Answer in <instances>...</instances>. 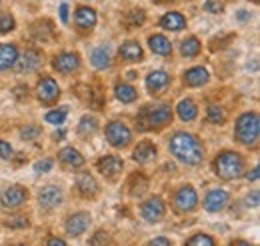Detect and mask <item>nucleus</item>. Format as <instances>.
I'll use <instances>...</instances> for the list:
<instances>
[{"label": "nucleus", "mask_w": 260, "mask_h": 246, "mask_svg": "<svg viewBox=\"0 0 260 246\" xmlns=\"http://www.w3.org/2000/svg\"><path fill=\"white\" fill-rule=\"evenodd\" d=\"M52 66H54L58 72H62V74H70V72L78 70V66H80V56H78L76 52H62L60 56H56V58L52 60Z\"/></svg>", "instance_id": "nucleus-13"}, {"label": "nucleus", "mask_w": 260, "mask_h": 246, "mask_svg": "<svg viewBox=\"0 0 260 246\" xmlns=\"http://www.w3.org/2000/svg\"><path fill=\"white\" fill-rule=\"evenodd\" d=\"M4 224L8 228H26L28 226V220H26V216H10Z\"/></svg>", "instance_id": "nucleus-35"}, {"label": "nucleus", "mask_w": 260, "mask_h": 246, "mask_svg": "<svg viewBox=\"0 0 260 246\" xmlns=\"http://www.w3.org/2000/svg\"><path fill=\"white\" fill-rule=\"evenodd\" d=\"M120 58H124V60L128 62H138L142 60V46L136 42V40H128V42H124L122 46H120Z\"/></svg>", "instance_id": "nucleus-23"}, {"label": "nucleus", "mask_w": 260, "mask_h": 246, "mask_svg": "<svg viewBox=\"0 0 260 246\" xmlns=\"http://www.w3.org/2000/svg\"><path fill=\"white\" fill-rule=\"evenodd\" d=\"M186 244H188V246H194V244L214 246L216 242H214L210 236H206V234H196V236H192V238H188V240H186Z\"/></svg>", "instance_id": "nucleus-36"}, {"label": "nucleus", "mask_w": 260, "mask_h": 246, "mask_svg": "<svg viewBox=\"0 0 260 246\" xmlns=\"http://www.w3.org/2000/svg\"><path fill=\"white\" fill-rule=\"evenodd\" d=\"M54 138H56V140H62V138H64V130H58V132H54Z\"/></svg>", "instance_id": "nucleus-51"}, {"label": "nucleus", "mask_w": 260, "mask_h": 246, "mask_svg": "<svg viewBox=\"0 0 260 246\" xmlns=\"http://www.w3.org/2000/svg\"><path fill=\"white\" fill-rule=\"evenodd\" d=\"M164 212H166L164 202L158 196H154V198H150L142 204V218L148 220V222H158L164 216Z\"/></svg>", "instance_id": "nucleus-14"}, {"label": "nucleus", "mask_w": 260, "mask_h": 246, "mask_svg": "<svg viewBox=\"0 0 260 246\" xmlns=\"http://www.w3.org/2000/svg\"><path fill=\"white\" fill-rule=\"evenodd\" d=\"M132 158L136 160V162H140V164H146V162H150V160H154L156 158V146L152 144V142H140L136 148H134V154H132Z\"/></svg>", "instance_id": "nucleus-20"}, {"label": "nucleus", "mask_w": 260, "mask_h": 246, "mask_svg": "<svg viewBox=\"0 0 260 246\" xmlns=\"http://www.w3.org/2000/svg\"><path fill=\"white\" fill-rule=\"evenodd\" d=\"M148 244L150 246H170V240H168V238H152Z\"/></svg>", "instance_id": "nucleus-45"}, {"label": "nucleus", "mask_w": 260, "mask_h": 246, "mask_svg": "<svg viewBox=\"0 0 260 246\" xmlns=\"http://www.w3.org/2000/svg\"><path fill=\"white\" fill-rule=\"evenodd\" d=\"M214 172L224 178V180H232L242 176L244 172V160L238 152H222L216 156L214 160Z\"/></svg>", "instance_id": "nucleus-3"}, {"label": "nucleus", "mask_w": 260, "mask_h": 246, "mask_svg": "<svg viewBox=\"0 0 260 246\" xmlns=\"http://www.w3.org/2000/svg\"><path fill=\"white\" fill-rule=\"evenodd\" d=\"M106 242H110V238L106 236V232H104V230H98L96 236H92V238H90V244H106Z\"/></svg>", "instance_id": "nucleus-41"}, {"label": "nucleus", "mask_w": 260, "mask_h": 246, "mask_svg": "<svg viewBox=\"0 0 260 246\" xmlns=\"http://www.w3.org/2000/svg\"><path fill=\"white\" fill-rule=\"evenodd\" d=\"M98 170L108 176V178H114L120 170H122V160L118 156H104L98 160Z\"/></svg>", "instance_id": "nucleus-16"}, {"label": "nucleus", "mask_w": 260, "mask_h": 246, "mask_svg": "<svg viewBox=\"0 0 260 246\" xmlns=\"http://www.w3.org/2000/svg\"><path fill=\"white\" fill-rule=\"evenodd\" d=\"M20 136H22V140H34V138H38L40 136V126L26 124L24 128H20Z\"/></svg>", "instance_id": "nucleus-34"}, {"label": "nucleus", "mask_w": 260, "mask_h": 246, "mask_svg": "<svg viewBox=\"0 0 260 246\" xmlns=\"http://www.w3.org/2000/svg\"><path fill=\"white\" fill-rule=\"evenodd\" d=\"M144 20H146L144 10L142 8H134V10H130L128 16H126V26L128 28H138V26L144 24Z\"/></svg>", "instance_id": "nucleus-32"}, {"label": "nucleus", "mask_w": 260, "mask_h": 246, "mask_svg": "<svg viewBox=\"0 0 260 246\" xmlns=\"http://www.w3.org/2000/svg\"><path fill=\"white\" fill-rule=\"evenodd\" d=\"M74 22H76L78 28L88 30V28H92L96 24V12L92 8H88V6H80L76 10V14H74Z\"/></svg>", "instance_id": "nucleus-17"}, {"label": "nucleus", "mask_w": 260, "mask_h": 246, "mask_svg": "<svg viewBox=\"0 0 260 246\" xmlns=\"http://www.w3.org/2000/svg\"><path fill=\"white\" fill-rule=\"evenodd\" d=\"M250 18V12H238V20H246Z\"/></svg>", "instance_id": "nucleus-50"}, {"label": "nucleus", "mask_w": 260, "mask_h": 246, "mask_svg": "<svg viewBox=\"0 0 260 246\" xmlns=\"http://www.w3.org/2000/svg\"><path fill=\"white\" fill-rule=\"evenodd\" d=\"M16 58H18V50L14 44H0V72L14 66Z\"/></svg>", "instance_id": "nucleus-22"}, {"label": "nucleus", "mask_w": 260, "mask_h": 246, "mask_svg": "<svg viewBox=\"0 0 260 246\" xmlns=\"http://www.w3.org/2000/svg\"><path fill=\"white\" fill-rule=\"evenodd\" d=\"M228 200H230V196H228L226 190H218V188L210 190L206 194V198H204V208L208 212H220V210L226 208Z\"/></svg>", "instance_id": "nucleus-11"}, {"label": "nucleus", "mask_w": 260, "mask_h": 246, "mask_svg": "<svg viewBox=\"0 0 260 246\" xmlns=\"http://www.w3.org/2000/svg\"><path fill=\"white\" fill-rule=\"evenodd\" d=\"M176 108H178V116H180V120H184V122H190V120H194L196 114H198V108H196L194 100H190V98H184V100H180Z\"/></svg>", "instance_id": "nucleus-26"}, {"label": "nucleus", "mask_w": 260, "mask_h": 246, "mask_svg": "<svg viewBox=\"0 0 260 246\" xmlns=\"http://www.w3.org/2000/svg\"><path fill=\"white\" fill-rule=\"evenodd\" d=\"M252 2H258V0H252Z\"/></svg>", "instance_id": "nucleus-53"}, {"label": "nucleus", "mask_w": 260, "mask_h": 246, "mask_svg": "<svg viewBox=\"0 0 260 246\" xmlns=\"http://www.w3.org/2000/svg\"><path fill=\"white\" fill-rule=\"evenodd\" d=\"M90 62L94 68H108L110 66V50L106 46H98L90 52Z\"/></svg>", "instance_id": "nucleus-27"}, {"label": "nucleus", "mask_w": 260, "mask_h": 246, "mask_svg": "<svg viewBox=\"0 0 260 246\" xmlns=\"http://www.w3.org/2000/svg\"><path fill=\"white\" fill-rule=\"evenodd\" d=\"M206 116H208V122L212 124H224V120H226V112L218 104H210L206 110Z\"/></svg>", "instance_id": "nucleus-31"}, {"label": "nucleus", "mask_w": 260, "mask_h": 246, "mask_svg": "<svg viewBox=\"0 0 260 246\" xmlns=\"http://www.w3.org/2000/svg\"><path fill=\"white\" fill-rule=\"evenodd\" d=\"M14 28V16L12 14H2L0 16V34H6Z\"/></svg>", "instance_id": "nucleus-37"}, {"label": "nucleus", "mask_w": 260, "mask_h": 246, "mask_svg": "<svg viewBox=\"0 0 260 246\" xmlns=\"http://www.w3.org/2000/svg\"><path fill=\"white\" fill-rule=\"evenodd\" d=\"M148 46H150V50L154 52V54H160V56H168L170 52H172V44H170V40L162 36V34H152L150 38H148Z\"/></svg>", "instance_id": "nucleus-21"}, {"label": "nucleus", "mask_w": 260, "mask_h": 246, "mask_svg": "<svg viewBox=\"0 0 260 246\" xmlns=\"http://www.w3.org/2000/svg\"><path fill=\"white\" fill-rule=\"evenodd\" d=\"M258 130H260L258 114L256 112H246V114H242L238 118L236 128H234V134H236V140L238 142H242L246 146H252L258 140Z\"/></svg>", "instance_id": "nucleus-4"}, {"label": "nucleus", "mask_w": 260, "mask_h": 246, "mask_svg": "<svg viewBox=\"0 0 260 246\" xmlns=\"http://www.w3.org/2000/svg\"><path fill=\"white\" fill-rule=\"evenodd\" d=\"M160 26L166 28V30H182L186 26V20L178 12H168L160 18Z\"/></svg>", "instance_id": "nucleus-25"}, {"label": "nucleus", "mask_w": 260, "mask_h": 246, "mask_svg": "<svg viewBox=\"0 0 260 246\" xmlns=\"http://www.w3.org/2000/svg\"><path fill=\"white\" fill-rule=\"evenodd\" d=\"M38 100L40 102H44V104H52V102H56L58 100V96H60V88H58V84L50 78V76H44L40 82H38Z\"/></svg>", "instance_id": "nucleus-9"}, {"label": "nucleus", "mask_w": 260, "mask_h": 246, "mask_svg": "<svg viewBox=\"0 0 260 246\" xmlns=\"http://www.w3.org/2000/svg\"><path fill=\"white\" fill-rule=\"evenodd\" d=\"M258 168H252V172H248V174H246V178H248V180H252V182H254V180H258Z\"/></svg>", "instance_id": "nucleus-47"}, {"label": "nucleus", "mask_w": 260, "mask_h": 246, "mask_svg": "<svg viewBox=\"0 0 260 246\" xmlns=\"http://www.w3.org/2000/svg\"><path fill=\"white\" fill-rule=\"evenodd\" d=\"M58 158H60V162L68 166V168H80L82 164H84V158H82V154L78 152L76 148H62L60 152H58Z\"/></svg>", "instance_id": "nucleus-24"}, {"label": "nucleus", "mask_w": 260, "mask_h": 246, "mask_svg": "<svg viewBox=\"0 0 260 246\" xmlns=\"http://www.w3.org/2000/svg\"><path fill=\"white\" fill-rule=\"evenodd\" d=\"M90 226V214L86 212H76L66 220V232L70 236H80L86 232V228Z\"/></svg>", "instance_id": "nucleus-12"}, {"label": "nucleus", "mask_w": 260, "mask_h": 246, "mask_svg": "<svg viewBox=\"0 0 260 246\" xmlns=\"http://www.w3.org/2000/svg\"><path fill=\"white\" fill-rule=\"evenodd\" d=\"M132 180H134V178H132ZM136 180H138V184H132V188H130L132 196H140V194L146 190V184H148L144 176H136ZM136 180H134V182H136Z\"/></svg>", "instance_id": "nucleus-39"}, {"label": "nucleus", "mask_w": 260, "mask_h": 246, "mask_svg": "<svg viewBox=\"0 0 260 246\" xmlns=\"http://www.w3.org/2000/svg\"><path fill=\"white\" fill-rule=\"evenodd\" d=\"M168 84H170V76H168L164 70H154V72H150L148 78H146V88H148L150 94L162 93Z\"/></svg>", "instance_id": "nucleus-15"}, {"label": "nucleus", "mask_w": 260, "mask_h": 246, "mask_svg": "<svg viewBox=\"0 0 260 246\" xmlns=\"http://www.w3.org/2000/svg\"><path fill=\"white\" fill-rule=\"evenodd\" d=\"M60 20H62V22H68V6H66V4H62V6H60Z\"/></svg>", "instance_id": "nucleus-46"}, {"label": "nucleus", "mask_w": 260, "mask_h": 246, "mask_svg": "<svg viewBox=\"0 0 260 246\" xmlns=\"http://www.w3.org/2000/svg\"><path fill=\"white\" fill-rule=\"evenodd\" d=\"M158 2H162V0H158Z\"/></svg>", "instance_id": "nucleus-54"}, {"label": "nucleus", "mask_w": 260, "mask_h": 246, "mask_svg": "<svg viewBox=\"0 0 260 246\" xmlns=\"http://www.w3.org/2000/svg\"><path fill=\"white\" fill-rule=\"evenodd\" d=\"M40 62H42V54L38 52V50H34V48H28V50H24L22 52V56H18L16 58V70L20 72V74H28V72H34L38 66H40Z\"/></svg>", "instance_id": "nucleus-10"}, {"label": "nucleus", "mask_w": 260, "mask_h": 246, "mask_svg": "<svg viewBox=\"0 0 260 246\" xmlns=\"http://www.w3.org/2000/svg\"><path fill=\"white\" fill-rule=\"evenodd\" d=\"M114 93H116V98L120 100V102H134L136 100V90L130 86V84H124V82H120V84H116V88H114Z\"/></svg>", "instance_id": "nucleus-30"}, {"label": "nucleus", "mask_w": 260, "mask_h": 246, "mask_svg": "<svg viewBox=\"0 0 260 246\" xmlns=\"http://www.w3.org/2000/svg\"><path fill=\"white\" fill-rule=\"evenodd\" d=\"M230 244H236V246H248V242H244V240H232Z\"/></svg>", "instance_id": "nucleus-52"}, {"label": "nucleus", "mask_w": 260, "mask_h": 246, "mask_svg": "<svg viewBox=\"0 0 260 246\" xmlns=\"http://www.w3.org/2000/svg\"><path fill=\"white\" fill-rule=\"evenodd\" d=\"M130 138H132V134H130L128 126L122 122H110L106 126V140L112 144V146H116V148H122V146H126L130 142Z\"/></svg>", "instance_id": "nucleus-5"}, {"label": "nucleus", "mask_w": 260, "mask_h": 246, "mask_svg": "<svg viewBox=\"0 0 260 246\" xmlns=\"http://www.w3.org/2000/svg\"><path fill=\"white\" fill-rule=\"evenodd\" d=\"M98 128L96 124V118H92V116H84L80 124H78V134L80 136H90V134H94Z\"/></svg>", "instance_id": "nucleus-33"}, {"label": "nucleus", "mask_w": 260, "mask_h": 246, "mask_svg": "<svg viewBox=\"0 0 260 246\" xmlns=\"http://www.w3.org/2000/svg\"><path fill=\"white\" fill-rule=\"evenodd\" d=\"M26 198H28V190H26L24 186L14 184V186H10V188H6V190L2 192L0 202H2V206H4V208H18L20 204H24V202H26Z\"/></svg>", "instance_id": "nucleus-6"}, {"label": "nucleus", "mask_w": 260, "mask_h": 246, "mask_svg": "<svg viewBox=\"0 0 260 246\" xmlns=\"http://www.w3.org/2000/svg\"><path fill=\"white\" fill-rule=\"evenodd\" d=\"M170 152L174 154L180 162L188 164V166H196L202 162L204 158V146L202 142L196 138L194 134H188V132H176L172 138H170Z\"/></svg>", "instance_id": "nucleus-1"}, {"label": "nucleus", "mask_w": 260, "mask_h": 246, "mask_svg": "<svg viewBox=\"0 0 260 246\" xmlns=\"http://www.w3.org/2000/svg\"><path fill=\"white\" fill-rule=\"evenodd\" d=\"M52 168V160L50 158H44V160H38L36 164H34V170L38 172V174H42V172H48Z\"/></svg>", "instance_id": "nucleus-40"}, {"label": "nucleus", "mask_w": 260, "mask_h": 246, "mask_svg": "<svg viewBox=\"0 0 260 246\" xmlns=\"http://www.w3.org/2000/svg\"><path fill=\"white\" fill-rule=\"evenodd\" d=\"M196 204H198V196H196V190L192 186H182V188L174 194V206H176L180 212H190V210H194Z\"/></svg>", "instance_id": "nucleus-8"}, {"label": "nucleus", "mask_w": 260, "mask_h": 246, "mask_svg": "<svg viewBox=\"0 0 260 246\" xmlns=\"http://www.w3.org/2000/svg\"><path fill=\"white\" fill-rule=\"evenodd\" d=\"M38 204H40V208H44V210H52V208L60 206V204H62V190L54 184L44 186V188L38 192Z\"/></svg>", "instance_id": "nucleus-7"}, {"label": "nucleus", "mask_w": 260, "mask_h": 246, "mask_svg": "<svg viewBox=\"0 0 260 246\" xmlns=\"http://www.w3.org/2000/svg\"><path fill=\"white\" fill-rule=\"evenodd\" d=\"M180 52H182V56H186V58L196 56V54L200 52V42H198V38H196V36L184 38L182 44H180Z\"/></svg>", "instance_id": "nucleus-29"}, {"label": "nucleus", "mask_w": 260, "mask_h": 246, "mask_svg": "<svg viewBox=\"0 0 260 246\" xmlns=\"http://www.w3.org/2000/svg\"><path fill=\"white\" fill-rule=\"evenodd\" d=\"M246 206H258V192L256 190L246 196Z\"/></svg>", "instance_id": "nucleus-44"}, {"label": "nucleus", "mask_w": 260, "mask_h": 246, "mask_svg": "<svg viewBox=\"0 0 260 246\" xmlns=\"http://www.w3.org/2000/svg\"><path fill=\"white\" fill-rule=\"evenodd\" d=\"M46 244H54V246H64L66 242L62 240V238H48L46 240Z\"/></svg>", "instance_id": "nucleus-48"}, {"label": "nucleus", "mask_w": 260, "mask_h": 246, "mask_svg": "<svg viewBox=\"0 0 260 246\" xmlns=\"http://www.w3.org/2000/svg\"><path fill=\"white\" fill-rule=\"evenodd\" d=\"M32 30H34V36H36L38 40H42V42H48V40H52V38H54V26H52V22H50V20L36 22Z\"/></svg>", "instance_id": "nucleus-28"}, {"label": "nucleus", "mask_w": 260, "mask_h": 246, "mask_svg": "<svg viewBox=\"0 0 260 246\" xmlns=\"http://www.w3.org/2000/svg\"><path fill=\"white\" fill-rule=\"evenodd\" d=\"M208 78H210V74L202 66H194V68H190V70L184 72V82L188 86H202V84L208 82Z\"/></svg>", "instance_id": "nucleus-19"}, {"label": "nucleus", "mask_w": 260, "mask_h": 246, "mask_svg": "<svg viewBox=\"0 0 260 246\" xmlns=\"http://www.w3.org/2000/svg\"><path fill=\"white\" fill-rule=\"evenodd\" d=\"M170 120H172V110L168 104H148L138 112L136 126L140 130H156L166 126Z\"/></svg>", "instance_id": "nucleus-2"}, {"label": "nucleus", "mask_w": 260, "mask_h": 246, "mask_svg": "<svg viewBox=\"0 0 260 246\" xmlns=\"http://www.w3.org/2000/svg\"><path fill=\"white\" fill-rule=\"evenodd\" d=\"M0 158H4V160L12 158V146L8 142H4V140H0Z\"/></svg>", "instance_id": "nucleus-42"}, {"label": "nucleus", "mask_w": 260, "mask_h": 246, "mask_svg": "<svg viewBox=\"0 0 260 246\" xmlns=\"http://www.w3.org/2000/svg\"><path fill=\"white\" fill-rule=\"evenodd\" d=\"M24 90H28V88H26V86H22V84H20V86H16V90H14V94H16V96H18V98H22V96H24V94H26V96H28V93H24Z\"/></svg>", "instance_id": "nucleus-49"}, {"label": "nucleus", "mask_w": 260, "mask_h": 246, "mask_svg": "<svg viewBox=\"0 0 260 246\" xmlns=\"http://www.w3.org/2000/svg\"><path fill=\"white\" fill-rule=\"evenodd\" d=\"M76 186H78V190H80V194H82V196H86V198L96 196L98 182L94 180V176H92V174H88V172L78 174V178H76Z\"/></svg>", "instance_id": "nucleus-18"}, {"label": "nucleus", "mask_w": 260, "mask_h": 246, "mask_svg": "<svg viewBox=\"0 0 260 246\" xmlns=\"http://www.w3.org/2000/svg\"><path fill=\"white\" fill-rule=\"evenodd\" d=\"M204 10H208V12H222V4L216 2V0H208L204 4Z\"/></svg>", "instance_id": "nucleus-43"}, {"label": "nucleus", "mask_w": 260, "mask_h": 246, "mask_svg": "<svg viewBox=\"0 0 260 246\" xmlns=\"http://www.w3.org/2000/svg\"><path fill=\"white\" fill-rule=\"evenodd\" d=\"M66 118V110H50L46 114V122L50 124H62Z\"/></svg>", "instance_id": "nucleus-38"}]
</instances>
